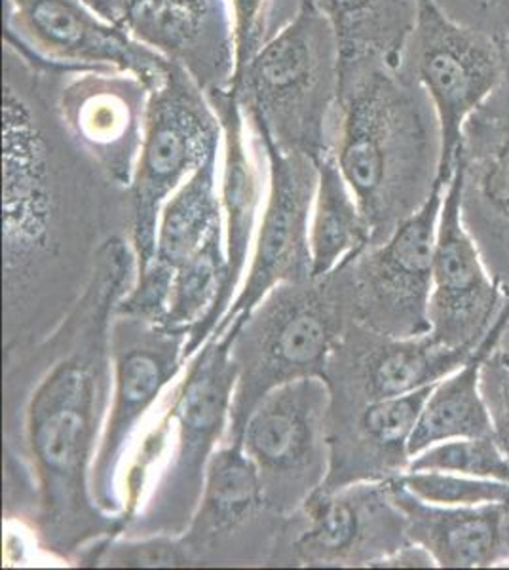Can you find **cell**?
Returning <instances> with one entry per match:
<instances>
[{"label": "cell", "instance_id": "28", "mask_svg": "<svg viewBox=\"0 0 509 570\" xmlns=\"http://www.w3.org/2000/svg\"><path fill=\"white\" fill-rule=\"evenodd\" d=\"M309 0H231L238 46V69L297 18Z\"/></svg>", "mask_w": 509, "mask_h": 570}, {"label": "cell", "instance_id": "6", "mask_svg": "<svg viewBox=\"0 0 509 570\" xmlns=\"http://www.w3.org/2000/svg\"><path fill=\"white\" fill-rule=\"evenodd\" d=\"M221 145L223 126L206 91L180 67L169 63L164 80L150 90L141 153L128 187V233L137 274L147 271L155 257L164 204L196 169L221 153Z\"/></svg>", "mask_w": 509, "mask_h": 570}, {"label": "cell", "instance_id": "19", "mask_svg": "<svg viewBox=\"0 0 509 570\" xmlns=\"http://www.w3.org/2000/svg\"><path fill=\"white\" fill-rule=\"evenodd\" d=\"M221 153L183 183L161 208L153 263L117 305L118 314L160 322L175 273L225 225L219 193Z\"/></svg>", "mask_w": 509, "mask_h": 570}, {"label": "cell", "instance_id": "2", "mask_svg": "<svg viewBox=\"0 0 509 570\" xmlns=\"http://www.w3.org/2000/svg\"><path fill=\"white\" fill-rule=\"evenodd\" d=\"M441 126L403 63L341 72L333 156L371 233L386 242L424 206L439 181Z\"/></svg>", "mask_w": 509, "mask_h": 570}, {"label": "cell", "instance_id": "20", "mask_svg": "<svg viewBox=\"0 0 509 570\" xmlns=\"http://www.w3.org/2000/svg\"><path fill=\"white\" fill-rule=\"evenodd\" d=\"M438 384V383H435ZM435 384L411 394L331 413V466L323 493L360 481H392L409 472V441Z\"/></svg>", "mask_w": 509, "mask_h": 570}, {"label": "cell", "instance_id": "24", "mask_svg": "<svg viewBox=\"0 0 509 570\" xmlns=\"http://www.w3.org/2000/svg\"><path fill=\"white\" fill-rule=\"evenodd\" d=\"M509 324L508 298L502 311L479 341L460 370L435 384L430 397L425 400L419 422L409 441L411 456L422 453L441 441L454 438H478L492 434L489 411L481 394V370L490 354L497 351L503 331Z\"/></svg>", "mask_w": 509, "mask_h": 570}, {"label": "cell", "instance_id": "3", "mask_svg": "<svg viewBox=\"0 0 509 570\" xmlns=\"http://www.w3.org/2000/svg\"><path fill=\"white\" fill-rule=\"evenodd\" d=\"M234 335L207 338L145 422L123 475L120 537L180 538L206 487L207 464L225 443L239 367Z\"/></svg>", "mask_w": 509, "mask_h": 570}, {"label": "cell", "instance_id": "14", "mask_svg": "<svg viewBox=\"0 0 509 570\" xmlns=\"http://www.w3.org/2000/svg\"><path fill=\"white\" fill-rule=\"evenodd\" d=\"M476 346L451 348L439 344L430 333L411 338L388 337L352 322L325 371L330 411L344 413L432 386L460 370Z\"/></svg>", "mask_w": 509, "mask_h": 570}, {"label": "cell", "instance_id": "38", "mask_svg": "<svg viewBox=\"0 0 509 570\" xmlns=\"http://www.w3.org/2000/svg\"><path fill=\"white\" fill-rule=\"evenodd\" d=\"M508 567H509V564H508Z\"/></svg>", "mask_w": 509, "mask_h": 570}, {"label": "cell", "instance_id": "1", "mask_svg": "<svg viewBox=\"0 0 509 570\" xmlns=\"http://www.w3.org/2000/svg\"><path fill=\"white\" fill-rule=\"evenodd\" d=\"M136 279L131 242L112 234L97 249L82 297L35 346L31 371H20L29 379L20 407L7 411V440L20 441L31 464L27 521L40 546L61 561L124 532L123 515L97 505L91 468L112 395L110 324Z\"/></svg>", "mask_w": 509, "mask_h": 570}, {"label": "cell", "instance_id": "33", "mask_svg": "<svg viewBox=\"0 0 509 570\" xmlns=\"http://www.w3.org/2000/svg\"><path fill=\"white\" fill-rule=\"evenodd\" d=\"M435 567L438 563L432 553L417 542L401 546L400 550L371 564V569H435Z\"/></svg>", "mask_w": 509, "mask_h": 570}, {"label": "cell", "instance_id": "7", "mask_svg": "<svg viewBox=\"0 0 509 570\" xmlns=\"http://www.w3.org/2000/svg\"><path fill=\"white\" fill-rule=\"evenodd\" d=\"M188 333L153 320L115 314L110 324L112 395L104 435L91 468L97 505L123 515V468L141 428L187 367Z\"/></svg>", "mask_w": 509, "mask_h": 570}, {"label": "cell", "instance_id": "23", "mask_svg": "<svg viewBox=\"0 0 509 570\" xmlns=\"http://www.w3.org/2000/svg\"><path fill=\"white\" fill-rule=\"evenodd\" d=\"M263 513L272 512L255 462L242 441H225L207 464L200 505L180 540L196 563L204 553L225 548L231 540L238 542L239 529L255 525Z\"/></svg>", "mask_w": 509, "mask_h": 570}, {"label": "cell", "instance_id": "32", "mask_svg": "<svg viewBox=\"0 0 509 570\" xmlns=\"http://www.w3.org/2000/svg\"><path fill=\"white\" fill-rule=\"evenodd\" d=\"M443 12L462 26L489 35L506 45L509 40V0H435Z\"/></svg>", "mask_w": 509, "mask_h": 570}, {"label": "cell", "instance_id": "8", "mask_svg": "<svg viewBox=\"0 0 509 570\" xmlns=\"http://www.w3.org/2000/svg\"><path fill=\"white\" fill-rule=\"evenodd\" d=\"M330 407L327 381L304 376L268 392L245 422L239 441L277 518L295 515L327 480Z\"/></svg>", "mask_w": 509, "mask_h": 570}, {"label": "cell", "instance_id": "22", "mask_svg": "<svg viewBox=\"0 0 509 570\" xmlns=\"http://www.w3.org/2000/svg\"><path fill=\"white\" fill-rule=\"evenodd\" d=\"M407 518L411 542L424 546L439 569H506L509 500L478 505H439L414 497L400 480L388 481Z\"/></svg>", "mask_w": 509, "mask_h": 570}, {"label": "cell", "instance_id": "36", "mask_svg": "<svg viewBox=\"0 0 509 570\" xmlns=\"http://www.w3.org/2000/svg\"><path fill=\"white\" fill-rule=\"evenodd\" d=\"M85 2L86 4H90V7L96 10V12L101 13L104 18H107V13H105V8L104 4H101V0H85ZM107 20H109V18H107Z\"/></svg>", "mask_w": 509, "mask_h": 570}, {"label": "cell", "instance_id": "17", "mask_svg": "<svg viewBox=\"0 0 509 570\" xmlns=\"http://www.w3.org/2000/svg\"><path fill=\"white\" fill-rule=\"evenodd\" d=\"M454 168L466 230L490 276L509 287V72L464 124Z\"/></svg>", "mask_w": 509, "mask_h": 570}, {"label": "cell", "instance_id": "18", "mask_svg": "<svg viewBox=\"0 0 509 570\" xmlns=\"http://www.w3.org/2000/svg\"><path fill=\"white\" fill-rule=\"evenodd\" d=\"M508 298L490 276L460 217V174L452 171L433 249L430 335L451 348L479 344Z\"/></svg>", "mask_w": 509, "mask_h": 570}, {"label": "cell", "instance_id": "30", "mask_svg": "<svg viewBox=\"0 0 509 570\" xmlns=\"http://www.w3.org/2000/svg\"><path fill=\"white\" fill-rule=\"evenodd\" d=\"M398 480L419 499L439 505H478L509 500L506 481L447 472H405Z\"/></svg>", "mask_w": 509, "mask_h": 570}, {"label": "cell", "instance_id": "16", "mask_svg": "<svg viewBox=\"0 0 509 570\" xmlns=\"http://www.w3.org/2000/svg\"><path fill=\"white\" fill-rule=\"evenodd\" d=\"M117 23L180 67L207 98L233 91L238 46L231 0H123Z\"/></svg>", "mask_w": 509, "mask_h": 570}, {"label": "cell", "instance_id": "15", "mask_svg": "<svg viewBox=\"0 0 509 570\" xmlns=\"http://www.w3.org/2000/svg\"><path fill=\"white\" fill-rule=\"evenodd\" d=\"M150 86L124 71L69 72L56 109L65 130L110 181L128 190L141 153Z\"/></svg>", "mask_w": 509, "mask_h": 570}, {"label": "cell", "instance_id": "31", "mask_svg": "<svg viewBox=\"0 0 509 570\" xmlns=\"http://www.w3.org/2000/svg\"><path fill=\"white\" fill-rule=\"evenodd\" d=\"M481 394L492 435L509 461V360L495 351L481 370Z\"/></svg>", "mask_w": 509, "mask_h": 570}, {"label": "cell", "instance_id": "4", "mask_svg": "<svg viewBox=\"0 0 509 570\" xmlns=\"http://www.w3.org/2000/svg\"><path fill=\"white\" fill-rule=\"evenodd\" d=\"M233 94L255 130L280 149L316 163L333 155L341 53L330 21L312 0L236 72Z\"/></svg>", "mask_w": 509, "mask_h": 570}, {"label": "cell", "instance_id": "26", "mask_svg": "<svg viewBox=\"0 0 509 570\" xmlns=\"http://www.w3.org/2000/svg\"><path fill=\"white\" fill-rule=\"evenodd\" d=\"M371 246V233L361 215L335 156L317 160V190L310 225L312 278L333 273L352 253Z\"/></svg>", "mask_w": 509, "mask_h": 570}, {"label": "cell", "instance_id": "10", "mask_svg": "<svg viewBox=\"0 0 509 570\" xmlns=\"http://www.w3.org/2000/svg\"><path fill=\"white\" fill-rule=\"evenodd\" d=\"M447 183L439 179L424 206L382 244L350 257L354 322L395 338L425 335L430 324L432 266Z\"/></svg>", "mask_w": 509, "mask_h": 570}, {"label": "cell", "instance_id": "35", "mask_svg": "<svg viewBox=\"0 0 509 570\" xmlns=\"http://www.w3.org/2000/svg\"><path fill=\"white\" fill-rule=\"evenodd\" d=\"M498 352L502 354L503 357H508L509 360V324L508 327H506V331H503L502 338H500V343H498Z\"/></svg>", "mask_w": 509, "mask_h": 570}, {"label": "cell", "instance_id": "11", "mask_svg": "<svg viewBox=\"0 0 509 570\" xmlns=\"http://www.w3.org/2000/svg\"><path fill=\"white\" fill-rule=\"evenodd\" d=\"M4 45L65 72L124 71L160 85L169 61L85 0H4Z\"/></svg>", "mask_w": 509, "mask_h": 570}, {"label": "cell", "instance_id": "34", "mask_svg": "<svg viewBox=\"0 0 509 570\" xmlns=\"http://www.w3.org/2000/svg\"><path fill=\"white\" fill-rule=\"evenodd\" d=\"M101 4H104L107 18L117 23L118 12H120V7H123V0H101Z\"/></svg>", "mask_w": 509, "mask_h": 570}, {"label": "cell", "instance_id": "29", "mask_svg": "<svg viewBox=\"0 0 509 570\" xmlns=\"http://www.w3.org/2000/svg\"><path fill=\"white\" fill-rule=\"evenodd\" d=\"M78 561L97 567H185L194 563L187 546L174 537L107 538Z\"/></svg>", "mask_w": 509, "mask_h": 570}, {"label": "cell", "instance_id": "12", "mask_svg": "<svg viewBox=\"0 0 509 570\" xmlns=\"http://www.w3.org/2000/svg\"><path fill=\"white\" fill-rule=\"evenodd\" d=\"M261 139L265 142L268 158L265 212L258 225L249 268L233 305L217 330L213 331L215 337L238 333L274 285L312 278L310 225L316 202L317 163L303 153L280 149L263 136Z\"/></svg>", "mask_w": 509, "mask_h": 570}, {"label": "cell", "instance_id": "21", "mask_svg": "<svg viewBox=\"0 0 509 570\" xmlns=\"http://www.w3.org/2000/svg\"><path fill=\"white\" fill-rule=\"evenodd\" d=\"M223 126L219 193L225 217L228 287L233 305L252 259L261 217L268 196V158L265 142L247 120L233 91L209 98Z\"/></svg>", "mask_w": 509, "mask_h": 570}, {"label": "cell", "instance_id": "13", "mask_svg": "<svg viewBox=\"0 0 509 570\" xmlns=\"http://www.w3.org/2000/svg\"><path fill=\"white\" fill-rule=\"evenodd\" d=\"M287 561L303 567H371L409 544L405 513L388 481H360L316 493L298 510Z\"/></svg>", "mask_w": 509, "mask_h": 570}, {"label": "cell", "instance_id": "9", "mask_svg": "<svg viewBox=\"0 0 509 570\" xmlns=\"http://www.w3.org/2000/svg\"><path fill=\"white\" fill-rule=\"evenodd\" d=\"M403 66L438 112L443 142L439 179L449 183L464 124L508 77V52L497 39L452 20L435 0H419Z\"/></svg>", "mask_w": 509, "mask_h": 570}, {"label": "cell", "instance_id": "37", "mask_svg": "<svg viewBox=\"0 0 509 570\" xmlns=\"http://www.w3.org/2000/svg\"><path fill=\"white\" fill-rule=\"evenodd\" d=\"M503 48H506V52H508V59H509V40L503 45Z\"/></svg>", "mask_w": 509, "mask_h": 570}, {"label": "cell", "instance_id": "27", "mask_svg": "<svg viewBox=\"0 0 509 570\" xmlns=\"http://www.w3.org/2000/svg\"><path fill=\"white\" fill-rule=\"evenodd\" d=\"M409 472H447L509 483V461L495 435L441 441L413 456Z\"/></svg>", "mask_w": 509, "mask_h": 570}, {"label": "cell", "instance_id": "25", "mask_svg": "<svg viewBox=\"0 0 509 570\" xmlns=\"http://www.w3.org/2000/svg\"><path fill=\"white\" fill-rule=\"evenodd\" d=\"M335 33L341 72L400 67L419 18V0H312Z\"/></svg>", "mask_w": 509, "mask_h": 570}, {"label": "cell", "instance_id": "5", "mask_svg": "<svg viewBox=\"0 0 509 570\" xmlns=\"http://www.w3.org/2000/svg\"><path fill=\"white\" fill-rule=\"evenodd\" d=\"M350 257L323 278L274 285L234 335L239 376L225 441L239 440L272 390L304 376L325 379L336 344L354 322Z\"/></svg>", "mask_w": 509, "mask_h": 570}]
</instances>
